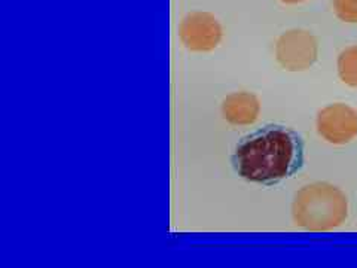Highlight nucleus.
I'll return each instance as SVG.
<instances>
[{
    "label": "nucleus",
    "instance_id": "f257e3e1",
    "mask_svg": "<svg viewBox=\"0 0 357 268\" xmlns=\"http://www.w3.org/2000/svg\"><path fill=\"white\" fill-rule=\"evenodd\" d=\"M231 163L244 181L274 186L304 167V140L292 128L266 124L238 140Z\"/></svg>",
    "mask_w": 357,
    "mask_h": 268
},
{
    "label": "nucleus",
    "instance_id": "39448f33",
    "mask_svg": "<svg viewBox=\"0 0 357 268\" xmlns=\"http://www.w3.org/2000/svg\"><path fill=\"white\" fill-rule=\"evenodd\" d=\"M178 36L185 47L195 52L213 51L222 40L220 22L208 13H191L178 27Z\"/></svg>",
    "mask_w": 357,
    "mask_h": 268
},
{
    "label": "nucleus",
    "instance_id": "f03ea898",
    "mask_svg": "<svg viewBox=\"0 0 357 268\" xmlns=\"http://www.w3.org/2000/svg\"><path fill=\"white\" fill-rule=\"evenodd\" d=\"M292 216L296 225L305 231H332L349 218V198L329 182H312L295 194Z\"/></svg>",
    "mask_w": 357,
    "mask_h": 268
},
{
    "label": "nucleus",
    "instance_id": "6e6552de",
    "mask_svg": "<svg viewBox=\"0 0 357 268\" xmlns=\"http://www.w3.org/2000/svg\"><path fill=\"white\" fill-rule=\"evenodd\" d=\"M335 15L344 22H357V0H332Z\"/></svg>",
    "mask_w": 357,
    "mask_h": 268
},
{
    "label": "nucleus",
    "instance_id": "7ed1b4c3",
    "mask_svg": "<svg viewBox=\"0 0 357 268\" xmlns=\"http://www.w3.org/2000/svg\"><path fill=\"white\" fill-rule=\"evenodd\" d=\"M275 59L289 72H304L319 59V42L308 30H287L275 42Z\"/></svg>",
    "mask_w": 357,
    "mask_h": 268
},
{
    "label": "nucleus",
    "instance_id": "0eeeda50",
    "mask_svg": "<svg viewBox=\"0 0 357 268\" xmlns=\"http://www.w3.org/2000/svg\"><path fill=\"white\" fill-rule=\"evenodd\" d=\"M340 80L349 87L357 88V45L345 48L338 57Z\"/></svg>",
    "mask_w": 357,
    "mask_h": 268
},
{
    "label": "nucleus",
    "instance_id": "1a4fd4ad",
    "mask_svg": "<svg viewBox=\"0 0 357 268\" xmlns=\"http://www.w3.org/2000/svg\"><path fill=\"white\" fill-rule=\"evenodd\" d=\"M280 2L284 5H298V3L305 2V0H280Z\"/></svg>",
    "mask_w": 357,
    "mask_h": 268
},
{
    "label": "nucleus",
    "instance_id": "20e7f679",
    "mask_svg": "<svg viewBox=\"0 0 357 268\" xmlns=\"http://www.w3.org/2000/svg\"><path fill=\"white\" fill-rule=\"evenodd\" d=\"M317 133L332 144H347L357 137V110L345 103L323 107L316 119Z\"/></svg>",
    "mask_w": 357,
    "mask_h": 268
},
{
    "label": "nucleus",
    "instance_id": "423d86ee",
    "mask_svg": "<svg viewBox=\"0 0 357 268\" xmlns=\"http://www.w3.org/2000/svg\"><path fill=\"white\" fill-rule=\"evenodd\" d=\"M259 114V98L248 91L232 93L222 103V117L232 126H250Z\"/></svg>",
    "mask_w": 357,
    "mask_h": 268
}]
</instances>
